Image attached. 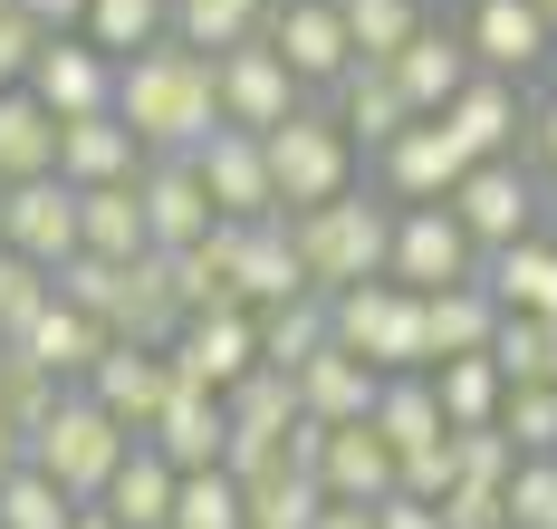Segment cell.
Segmentation results:
<instances>
[{
	"mask_svg": "<svg viewBox=\"0 0 557 529\" xmlns=\"http://www.w3.org/2000/svg\"><path fill=\"white\" fill-rule=\"evenodd\" d=\"M115 116L145 135V155H193L222 125V67H212V49H183V39L135 49L125 77H115Z\"/></svg>",
	"mask_w": 557,
	"mask_h": 529,
	"instance_id": "obj_1",
	"label": "cell"
},
{
	"mask_svg": "<svg viewBox=\"0 0 557 529\" xmlns=\"http://www.w3.org/2000/svg\"><path fill=\"white\" fill-rule=\"evenodd\" d=\"M288 241H298V270H308V290H366V280H385L394 260V202L385 193H336V202H308V212H288Z\"/></svg>",
	"mask_w": 557,
	"mask_h": 529,
	"instance_id": "obj_2",
	"label": "cell"
},
{
	"mask_svg": "<svg viewBox=\"0 0 557 529\" xmlns=\"http://www.w3.org/2000/svg\"><path fill=\"white\" fill-rule=\"evenodd\" d=\"M125 453H135V433H125V423H115L87 385H67V395H58V414L29 433V463L49 471L67 501H107V481H115V463H125Z\"/></svg>",
	"mask_w": 557,
	"mask_h": 529,
	"instance_id": "obj_3",
	"label": "cell"
},
{
	"mask_svg": "<svg viewBox=\"0 0 557 529\" xmlns=\"http://www.w3.org/2000/svg\"><path fill=\"white\" fill-rule=\"evenodd\" d=\"M270 174H278V212H308V202L356 193V174H366V145L336 125L327 97H308L288 125H270Z\"/></svg>",
	"mask_w": 557,
	"mask_h": 529,
	"instance_id": "obj_4",
	"label": "cell"
},
{
	"mask_svg": "<svg viewBox=\"0 0 557 529\" xmlns=\"http://www.w3.org/2000/svg\"><path fill=\"white\" fill-rule=\"evenodd\" d=\"M451 212H461V232L481 241V260H491L509 241L548 232V174H539L529 155H481L471 174L451 183Z\"/></svg>",
	"mask_w": 557,
	"mask_h": 529,
	"instance_id": "obj_5",
	"label": "cell"
},
{
	"mask_svg": "<svg viewBox=\"0 0 557 529\" xmlns=\"http://www.w3.org/2000/svg\"><path fill=\"white\" fill-rule=\"evenodd\" d=\"M336 347L375 356L385 376H413V366H433V318H423V290H404V280L336 290Z\"/></svg>",
	"mask_w": 557,
	"mask_h": 529,
	"instance_id": "obj_6",
	"label": "cell"
},
{
	"mask_svg": "<svg viewBox=\"0 0 557 529\" xmlns=\"http://www.w3.org/2000/svg\"><path fill=\"white\" fill-rule=\"evenodd\" d=\"M385 280H404V290H451V280H481V241L461 232V212L451 202H394V260Z\"/></svg>",
	"mask_w": 557,
	"mask_h": 529,
	"instance_id": "obj_7",
	"label": "cell"
},
{
	"mask_svg": "<svg viewBox=\"0 0 557 529\" xmlns=\"http://www.w3.org/2000/svg\"><path fill=\"white\" fill-rule=\"evenodd\" d=\"M173 376L183 385H212V395H231L250 366H260V308H202V318H183L173 328Z\"/></svg>",
	"mask_w": 557,
	"mask_h": 529,
	"instance_id": "obj_8",
	"label": "cell"
},
{
	"mask_svg": "<svg viewBox=\"0 0 557 529\" xmlns=\"http://www.w3.org/2000/svg\"><path fill=\"white\" fill-rule=\"evenodd\" d=\"M193 164H202V183H212L222 222H270V212H278L270 135H250V125H212V135L193 145Z\"/></svg>",
	"mask_w": 557,
	"mask_h": 529,
	"instance_id": "obj_9",
	"label": "cell"
},
{
	"mask_svg": "<svg viewBox=\"0 0 557 529\" xmlns=\"http://www.w3.org/2000/svg\"><path fill=\"white\" fill-rule=\"evenodd\" d=\"M461 174H471V155H461V135H451L443 116H413L385 155H375V193H385V202H451Z\"/></svg>",
	"mask_w": 557,
	"mask_h": 529,
	"instance_id": "obj_10",
	"label": "cell"
},
{
	"mask_svg": "<svg viewBox=\"0 0 557 529\" xmlns=\"http://www.w3.org/2000/svg\"><path fill=\"white\" fill-rule=\"evenodd\" d=\"M135 193H145V232H154V250H193V241L222 232V202H212V183H202L193 155H154V164L135 174Z\"/></svg>",
	"mask_w": 557,
	"mask_h": 529,
	"instance_id": "obj_11",
	"label": "cell"
},
{
	"mask_svg": "<svg viewBox=\"0 0 557 529\" xmlns=\"http://www.w3.org/2000/svg\"><path fill=\"white\" fill-rule=\"evenodd\" d=\"M308 471L327 481V501H385L404 481V453L375 423H308Z\"/></svg>",
	"mask_w": 557,
	"mask_h": 529,
	"instance_id": "obj_12",
	"label": "cell"
},
{
	"mask_svg": "<svg viewBox=\"0 0 557 529\" xmlns=\"http://www.w3.org/2000/svg\"><path fill=\"white\" fill-rule=\"evenodd\" d=\"M270 49L288 59V77H298L308 97H327L336 77L356 67V39H346V10H336V0H278Z\"/></svg>",
	"mask_w": 557,
	"mask_h": 529,
	"instance_id": "obj_13",
	"label": "cell"
},
{
	"mask_svg": "<svg viewBox=\"0 0 557 529\" xmlns=\"http://www.w3.org/2000/svg\"><path fill=\"white\" fill-rule=\"evenodd\" d=\"M222 125H250V135H270V125H288L298 107H308V87L288 77V59H278L270 39H250V49H222Z\"/></svg>",
	"mask_w": 557,
	"mask_h": 529,
	"instance_id": "obj_14",
	"label": "cell"
},
{
	"mask_svg": "<svg viewBox=\"0 0 557 529\" xmlns=\"http://www.w3.org/2000/svg\"><path fill=\"white\" fill-rule=\"evenodd\" d=\"M461 39H471V59L491 67V77H539L557 59V29H548L539 0H471Z\"/></svg>",
	"mask_w": 557,
	"mask_h": 529,
	"instance_id": "obj_15",
	"label": "cell"
},
{
	"mask_svg": "<svg viewBox=\"0 0 557 529\" xmlns=\"http://www.w3.org/2000/svg\"><path fill=\"white\" fill-rule=\"evenodd\" d=\"M529 107H539L529 77H491V67H481V77L443 107V125L461 135V155L481 164V155H519V145H529Z\"/></svg>",
	"mask_w": 557,
	"mask_h": 529,
	"instance_id": "obj_16",
	"label": "cell"
},
{
	"mask_svg": "<svg viewBox=\"0 0 557 529\" xmlns=\"http://www.w3.org/2000/svg\"><path fill=\"white\" fill-rule=\"evenodd\" d=\"M222 241H231V290H240V308H278V298L308 290L298 241H288V212H270V222H222Z\"/></svg>",
	"mask_w": 557,
	"mask_h": 529,
	"instance_id": "obj_17",
	"label": "cell"
},
{
	"mask_svg": "<svg viewBox=\"0 0 557 529\" xmlns=\"http://www.w3.org/2000/svg\"><path fill=\"white\" fill-rule=\"evenodd\" d=\"M0 241H10V250H29L39 270L77 260V183H67V174L10 183V222H0Z\"/></svg>",
	"mask_w": 557,
	"mask_h": 529,
	"instance_id": "obj_18",
	"label": "cell"
},
{
	"mask_svg": "<svg viewBox=\"0 0 557 529\" xmlns=\"http://www.w3.org/2000/svg\"><path fill=\"white\" fill-rule=\"evenodd\" d=\"M173 385H183V376H173L164 347H107V356H97V376H87V395H97L125 433H154V414L173 405Z\"/></svg>",
	"mask_w": 557,
	"mask_h": 529,
	"instance_id": "obj_19",
	"label": "cell"
},
{
	"mask_svg": "<svg viewBox=\"0 0 557 529\" xmlns=\"http://www.w3.org/2000/svg\"><path fill=\"white\" fill-rule=\"evenodd\" d=\"M375 395H385V366L356 356V347H336V337L298 366V414H308V423H366Z\"/></svg>",
	"mask_w": 557,
	"mask_h": 529,
	"instance_id": "obj_20",
	"label": "cell"
},
{
	"mask_svg": "<svg viewBox=\"0 0 557 529\" xmlns=\"http://www.w3.org/2000/svg\"><path fill=\"white\" fill-rule=\"evenodd\" d=\"M115 77H125V59H115V49H97L87 29H58L29 87L49 97L58 116H97V107H115Z\"/></svg>",
	"mask_w": 557,
	"mask_h": 529,
	"instance_id": "obj_21",
	"label": "cell"
},
{
	"mask_svg": "<svg viewBox=\"0 0 557 529\" xmlns=\"http://www.w3.org/2000/svg\"><path fill=\"white\" fill-rule=\"evenodd\" d=\"M145 164H154V155H145V135L115 116V107L58 125V174H67V183H135Z\"/></svg>",
	"mask_w": 557,
	"mask_h": 529,
	"instance_id": "obj_22",
	"label": "cell"
},
{
	"mask_svg": "<svg viewBox=\"0 0 557 529\" xmlns=\"http://www.w3.org/2000/svg\"><path fill=\"white\" fill-rule=\"evenodd\" d=\"M327 107H336V125L366 145V164L385 155L404 125H413V97H404V87H394V67H375V59H356V67H346V77L327 87Z\"/></svg>",
	"mask_w": 557,
	"mask_h": 529,
	"instance_id": "obj_23",
	"label": "cell"
},
{
	"mask_svg": "<svg viewBox=\"0 0 557 529\" xmlns=\"http://www.w3.org/2000/svg\"><path fill=\"white\" fill-rule=\"evenodd\" d=\"M10 347L29 356V366H49V376H67V385H87V376H97V356H107L115 337L87 318V308H77V298H49V308H39V318H29Z\"/></svg>",
	"mask_w": 557,
	"mask_h": 529,
	"instance_id": "obj_24",
	"label": "cell"
},
{
	"mask_svg": "<svg viewBox=\"0 0 557 529\" xmlns=\"http://www.w3.org/2000/svg\"><path fill=\"white\" fill-rule=\"evenodd\" d=\"M164 463H183V471H212L231 453V405L212 395V385H173V405L154 414V433H145Z\"/></svg>",
	"mask_w": 557,
	"mask_h": 529,
	"instance_id": "obj_25",
	"label": "cell"
},
{
	"mask_svg": "<svg viewBox=\"0 0 557 529\" xmlns=\"http://www.w3.org/2000/svg\"><path fill=\"white\" fill-rule=\"evenodd\" d=\"M471 77H481V59H471V39H461V29H443V20H433V29L394 59V87L413 97V116H443Z\"/></svg>",
	"mask_w": 557,
	"mask_h": 529,
	"instance_id": "obj_26",
	"label": "cell"
},
{
	"mask_svg": "<svg viewBox=\"0 0 557 529\" xmlns=\"http://www.w3.org/2000/svg\"><path fill=\"white\" fill-rule=\"evenodd\" d=\"M173 501H183V463H164V453L135 433V453L115 463V481H107L97 510H115L125 529H173Z\"/></svg>",
	"mask_w": 557,
	"mask_h": 529,
	"instance_id": "obj_27",
	"label": "cell"
},
{
	"mask_svg": "<svg viewBox=\"0 0 557 529\" xmlns=\"http://www.w3.org/2000/svg\"><path fill=\"white\" fill-rule=\"evenodd\" d=\"M77 250H97V260H145V250H154L145 193H135V183H77Z\"/></svg>",
	"mask_w": 557,
	"mask_h": 529,
	"instance_id": "obj_28",
	"label": "cell"
},
{
	"mask_svg": "<svg viewBox=\"0 0 557 529\" xmlns=\"http://www.w3.org/2000/svg\"><path fill=\"white\" fill-rule=\"evenodd\" d=\"M423 318H433V366L443 356H491V337H500V290L491 280H451V290L423 298Z\"/></svg>",
	"mask_w": 557,
	"mask_h": 529,
	"instance_id": "obj_29",
	"label": "cell"
},
{
	"mask_svg": "<svg viewBox=\"0 0 557 529\" xmlns=\"http://www.w3.org/2000/svg\"><path fill=\"white\" fill-rule=\"evenodd\" d=\"M481 280H491L500 308H519V318H557V222L529 232V241H509V250H491Z\"/></svg>",
	"mask_w": 557,
	"mask_h": 529,
	"instance_id": "obj_30",
	"label": "cell"
},
{
	"mask_svg": "<svg viewBox=\"0 0 557 529\" xmlns=\"http://www.w3.org/2000/svg\"><path fill=\"white\" fill-rule=\"evenodd\" d=\"M58 107L39 87H0V174L29 183V174H58Z\"/></svg>",
	"mask_w": 557,
	"mask_h": 529,
	"instance_id": "obj_31",
	"label": "cell"
},
{
	"mask_svg": "<svg viewBox=\"0 0 557 529\" xmlns=\"http://www.w3.org/2000/svg\"><path fill=\"white\" fill-rule=\"evenodd\" d=\"M327 337H336V298L327 290H298V298H278V308H260V366H278V376H298Z\"/></svg>",
	"mask_w": 557,
	"mask_h": 529,
	"instance_id": "obj_32",
	"label": "cell"
},
{
	"mask_svg": "<svg viewBox=\"0 0 557 529\" xmlns=\"http://www.w3.org/2000/svg\"><path fill=\"white\" fill-rule=\"evenodd\" d=\"M433 395H443L451 433H481V423L509 414V376H500V356H443L433 366Z\"/></svg>",
	"mask_w": 557,
	"mask_h": 529,
	"instance_id": "obj_33",
	"label": "cell"
},
{
	"mask_svg": "<svg viewBox=\"0 0 557 529\" xmlns=\"http://www.w3.org/2000/svg\"><path fill=\"white\" fill-rule=\"evenodd\" d=\"M375 433H385L394 453H423V443H443V395H433V366H413V376H385V395H375V414H366Z\"/></svg>",
	"mask_w": 557,
	"mask_h": 529,
	"instance_id": "obj_34",
	"label": "cell"
},
{
	"mask_svg": "<svg viewBox=\"0 0 557 529\" xmlns=\"http://www.w3.org/2000/svg\"><path fill=\"white\" fill-rule=\"evenodd\" d=\"M278 0H173V39L183 49H250V39H270Z\"/></svg>",
	"mask_w": 557,
	"mask_h": 529,
	"instance_id": "obj_35",
	"label": "cell"
},
{
	"mask_svg": "<svg viewBox=\"0 0 557 529\" xmlns=\"http://www.w3.org/2000/svg\"><path fill=\"white\" fill-rule=\"evenodd\" d=\"M346 10V39H356V59L394 67L423 29H433V0H336Z\"/></svg>",
	"mask_w": 557,
	"mask_h": 529,
	"instance_id": "obj_36",
	"label": "cell"
},
{
	"mask_svg": "<svg viewBox=\"0 0 557 529\" xmlns=\"http://www.w3.org/2000/svg\"><path fill=\"white\" fill-rule=\"evenodd\" d=\"M240 491H250V529H318V510H327V481L308 463L260 471V481H240Z\"/></svg>",
	"mask_w": 557,
	"mask_h": 529,
	"instance_id": "obj_37",
	"label": "cell"
},
{
	"mask_svg": "<svg viewBox=\"0 0 557 529\" xmlns=\"http://www.w3.org/2000/svg\"><path fill=\"white\" fill-rule=\"evenodd\" d=\"M173 529H250V491H240V471H231V463H212V471H183Z\"/></svg>",
	"mask_w": 557,
	"mask_h": 529,
	"instance_id": "obj_38",
	"label": "cell"
},
{
	"mask_svg": "<svg viewBox=\"0 0 557 529\" xmlns=\"http://www.w3.org/2000/svg\"><path fill=\"white\" fill-rule=\"evenodd\" d=\"M87 39L115 49V59H135V49L173 39V0H87Z\"/></svg>",
	"mask_w": 557,
	"mask_h": 529,
	"instance_id": "obj_39",
	"label": "cell"
},
{
	"mask_svg": "<svg viewBox=\"0 0 557 529\" xmlns=\"http://www.w3.org/2000/svg\"><path fill=\"white\" fill-rule=\"evenodd\" d=\"M77 510H87V501H67L39 463H20L0 481V529H77Z\"/></svg>",
	"mask_w": 557,
	"mask_h": 529,
	"instance_id": "obj_40",
	"label": "cell"
},
{
	"mask_svg": "<svg viewBox=\"0 0 557 529\" xmlns=\"http://www.w3.org/2000/svg\"><path fill=\"white\" fill-rule=\"evenodd\" d=\"M491 356H500L509 385H557V318H519V308H509Z\"/></svg>",
	"mask_w": 557,
	"mask_h": 529,
	"instance_id": "obj_41",
	"label": "cell"
},
{
	"mask_svg": "<svg viewBox=\"0 0 557 529\" xmlns=\"http://www.w3.org/2000/svg\"><path fill=\"white\" fill-rule=\"evenodd\" d=\"M58 395H67V376H49V366H29L20 347L0 356V414H10L20 433H39V423L58 414Z\"/></svg>",
	"mask_w": 557,
	"mask_h": 529,
	"instance_id": "obj_42",
	"label": "cell"
},
{
	"mask_svg": "<svg viewBox=\"0 0 557 529\" xmlns=\"http://www.w3.org/2000/svg\"><path fill=\"white\" fill-rule=\"evenodd\" d=\"M49 298H58V270H39L29 250H10V241H0V337H20Z\"/></svg>",
	"mask_w": 557,
	"mask_h": 529,
	"instance_id": "obj_43",
	"label": "cell"
},
{
	"mask_svg": "<svg viewBox=\"0 0 557 529\" xmlns=\"http://www.w3.org/2000/svg\"><path fill=\"white\" fill-rule=\"evenodd\" d=\"M500 433L519 443V463H529V453H557V385H509Z\"/></svg>",
	"mask_w": 557,
	"mask_h": 529,
	"instance_id": "obj_44",
	"label": "cell"
},
{
	"mask_svg": "<svg viewBox=\"0 0 557 529\" xmlns=\"http://www.w3.org/2000/svg\"><path fill=\"white\" fill-rule=\"evenodd\" d=\"M49 39H58V29H39V20L10 0V10H0V87H29L39 59H49Z\"/></svg>",
	"mask_w": 557,
	"mask_h": 529,
	"instance_id": "obj_45",
	"label": "cell"
},
{
	"mask_svg": "<svg viewBox=\"0 0 557 529\" xmlns=\"http://www.w3.org/2000/svg\"><path fill=\"white\" fill-rule=\"evenodd\" d=\"M509 520L519 529H557V453H529L509 471Z\"/></svg>",
	"mask_w": 557,
	"mask_h": 529,
	"instance_id": "obj_46",
	"label": "cell"
},
{
	"mask_svg": "<svg viewBox=\"0 0 557 529\" xmlns=\"http://www.w3.org/2000/svg\"><path fill=\"white\" fill-rule=\"evenodd\" d=\"M451 481H461V443H423V453H404V481H394V491H413V501H443Z\"/></svg>",
	"mask_w": 557,
	"mask_h": 529,
	"instance_id": "obj_47",
	"label": "cell"
},
{
	"mask_svg": "<svg viewBox=\"0 0 557 529\" xmlns=\"http://www.w3.org/2000/svg\"><path fill=\"white\" fill-rule=\"evenodd\" d=\"M519 155H529V164L557 183V87L539 97V107H529V145H519Z\"/></svg>",
	"mask_w": 557,
	"mask_h": 529,
	"instance_id": "obj_48",
	"label": "cell"
},
{
	"mask_svg": "<svg viewBox=\"0 0 557 529\" xmlns=\"http://www.w3.org/2000/svg\"><path fill=\"white\" fill-rule=\"evenodd\" d=\"M375 529H443V501H413V491H385V501H375Z\"/></svg>",
	"mask_w": 557,
	"mask_h": 529,
	"instance_id": "obj_49",
	"label": "cell"
},
{
	"mask_svg": "<svg viewBox=\"0 0 557 529\" xmlns=\"http://www.w3.org/2000/svg\"><path fill=\"white\" fill-rule=\"evenodd\" d=\"M39 29H87V0H20Z\"/></svg>",
	"mask_w": 557,
	"mask_h": 529,
	"instance_id": "obj_50",
	"label": "cell"
},
{
	"mask_svg": "<svg viewBox=\"0 0 557 529\" xmlns=\"http://www.w3.org/2000/svg\"><path fill=\"white\" fill-rule=\"evenodd\" d=\"M318 529H375V501H327V510H318Z\"/></svg>",
	"mask_w": 557,
	"mask_h": 529,
	"instance_id": "obj_51",
	"label": "cell"
},
{
	"mask_svg": "<svg viewBox=\"0 0 557 529\" xmlns=\"http://www.w3.org/2000/svg\"><path fill=\"white\" fill-rule=\"evenodd\" d=\"M29 463V433H20V423H10V414H0V481H10V471Z\"/></svg>",
	"mask_w": 557,
	"mask_h": 529,
	"instance_id": "obj_52",
	"label": "cell"
},
{
	"mask_svg": "<svg viewBox=\"0 0 557 529\" xmlns=\"http://www.w3.org/2000/svg\"><path fill=\"white\" fill-rule=\"evenodd\" d=\"M77 529H125V520H115V510H97V501H87V510H77Z\"/></svg>",
	"mask_w": 557,
	"mask_h": 529,
	"instance_id": "obj_53",
	"label": "cell"
},
{
	"mask_svg": "<svg viewBox=\"0 0 557 529\" xmlns=\"http://www.w3.org/2000/svg\"><path fill=\"white\" fill-rule=\"evenodd\" d=\"M0 222H10V174H0Z\"/></svg>",
	"mask_w": 557,
	"mask_h": 529,
	"instance_id": "obj_54",
	"label": "cell"
},
{
	"mask_svg": "<svg viewBox=\"0 0 557 529\" xmlns=\"http://www.w3.org/2000/svg\"><path fill=\"white\" fill-rule=\"evenodd\" d=\"M539 10H548V29H557V0H539Z\"/></svg>",
	"mask_w": 557,
	"mask_h": 529,
	"instance_id": "obj_55",
	"label": "cell"
},
{
	"mask_svg": "<svg viewBox=\"0 0 557 529\" xmlns=\"http://www.w3.org/2000/svg\"><path fill=\"white\" fill-rule=\"evenodd\" d=\"M548 222H557V183H548Z\"/></svg>",
	"mask_w": 557,
	"mask_h": 529,
	"instance_id": "obj_56",
	"label": "cell"
},
{
	"mask_svg": "<svg viewBox=\"0 0 557 529\" xmlns=\"http://www.w3.org/2000/svg\"><path fill=\"white\" fill-rule=\"evenodd\" d=\"M0 356H10V337H0Z\"/></svg>",
	"mask_w": 557,
	"mask_h": 529,
	"instance_id": "obj_57",
	"label": "cell"
},
{
	"mask_svg": "<svg viewBox=\"0 0 557 529\" xmlns=\"http://www.w3.org/2000/svg\"><path fill=\"white\" fill-rule=\"evenodd\" d=\"M500 529H519V520H500Z\"/></svg>",
	"mask_w": 557,
	"mask_h": 529,
	"instance_id": "obj_58",
	"label": "cell"
},
{
	"mask_svg": "<svg viewBox=\"0 0 557 529\" xmlns=\"http://www.w3.org/2000/svg\"><path fill=\"white\" fill-rule=\"evenodd\" d=\"M0 10H10V0H0Z\"/></svg>",
	"mask_w": 557,
	"mask_h": 529,
	"instance_id": "obj_59",
	"label": "cell"
}]
</instances>
